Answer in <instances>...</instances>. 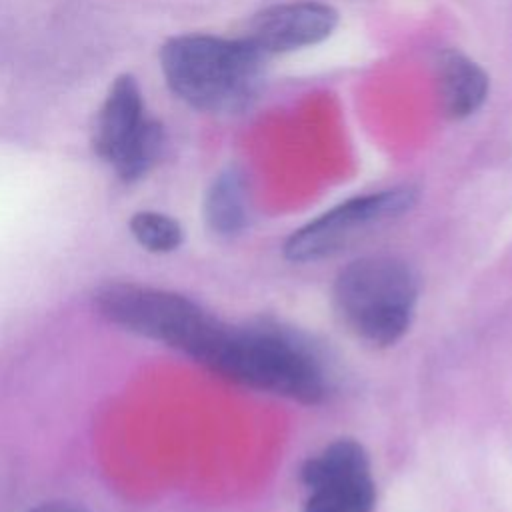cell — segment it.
I'll return each instance as SVG.
<instances>
[{"mask_svg":"<svg viewBox=\"0 0 512 512\" xmlns=\"http://www.w3.org/2000/svg\"><path fill=\"white\" fill-rule=\"evenodd\" d=\"M416 200L418 192L412 186L350 198L298 228L286 240L284 254L292 262L330 258L368 234V230L410 212Z\"/></svg>","mask_w":512,"mask_h":512,"instance_id":"6","label":"cell"},{"mask_svg":"<svg viewBox=\"0 0 512 512\" xmlns=\"http://www.w3.org/2000/svg\"><path fill=\"white\" fill-rule=\"evenodd\" d=\"M92 302L110 324L166 344L202 366L226 326L184 294L136 282H106L94 290Z\"/></svg>","mask_w":512,"mask_h":512,"instance_id":"3","label":"cell"},{"mask_svg":"<svg viewBox=\"0 0 512 512\" xmlns=\"http://www.w3.org/2000/svg\"><path fill=\"white\" fill-rule=\"evenodd\" d=\"M266 56L246 38L180 34L160 48V70L170 92L210 114H236L256 98Z\"/></svg>","mask_w":512,"mask_h":512,"instance_id":"1","label":"cell"},{"mask_svg":"<svg viewBox=\"0 0 512 512\" xmlns=\"http://www.w3.org/2000/svg\"><path fill=\"white\" fill-rule=\"evenodd\" d=\"M436 74L442 108L450 118H468L484 104L490 90L488 74L466 54L444 50L438 56Z\"/></svg>","mask_w":512,"mask_h":512,"instance_id":"9","label":"cell"},{"mask_svg":"<svg viewBox=\"0 0 512 512\" xmlns=\"http://www.w3.org/2000/svg\"><path fill=\"white\" fill-rule=\"evenodd\" d=\"M164 128L146 114L142 90L132 74H120L108 88L92 128L94 154L122 182L144 178L164 150Z\"/></svg>","mask_w":512,"mask_h":512,"instance_id":"5","label":"cell"},{"mask_svg":"<svg viewBox=\"0 0 512 512\" xmlns=\"http://www.w3.org/2000/svg\"><path fill=\"white\" fill-rule=\"evenodd\" d=\"M28 512H90L78 504H72V502H62V500H56V502H42L34 508H30Z\"/></svg>","mask_w":512,"mask_h":512,"instance_id":"12","label":"cell"},{"mask_svg":"<svg viewBox=\"0 0 512 512\" xmlns=\"http://www.w3.org/2000/svg\"><path fill=\"white\" fill-rule=\"evenodd\" d=\"M248 188L238 168L222 170L204 198V218L218 236H236L248 224Z\"/></svg>","mask_w":512,"mask_h":512,"instance_id":"10","label":"cell"},{"mask_svg":"<svg viewBox=\"0 0 512 512\" xmlns=\"http://www.w3.org/2000/svg\"><path fill=\"white\" fill-rule=\"evenodd\" d=\"M338 24V12L322 2L274 4L258 12L244 36L264 56L292 52L326 40Z\"/></svg>","mask_w":512,"mask_h":512,"instance_id":"8","label":"cell"},{"mask_svg":"<svg viewBox=\"0 0 512 512\" xmlns=\"http://www.w3.org/2000/svg\"><path fill=\"white\" fill-rule=\"evenodd\" d=\"M204 366L236 384L302 404H316L326 396L318 358L296 338L272 328L226 324Z\"/></svg>","mask_w":512,"mask_h":512,"instance_id":"2","label":"cell"},{"mask_svg":"<svg viewBox=\"0 0 512 512\" xmlns=\"http://www.w3.org/2000/svg\"><path fill=\"white\" fill-rule=\"evenodd\" d=\"M300 480L308 492L304 512H372L376 484L364 446L340 438L310 456Z\"/></svg>","mask_w":512,"mask_h":512,"instance_id":"7","label":"cell"},{"mask_svg":"<svg viewBox=\"0 0 512 512\" xmlns=\"http://www.w3.org/2000/svg\"><path fill=\"white\" fill-rule=\"evenodd\" d=\"M134 240L148 252L168 254L180 248L184 240V230L178 220L156 210L134 212L128 222Z\"/></svg>","mask_w":512,"mask_h":512,"instance_id":"11","label":"cell"},{"mask_svg":"<svg viewBox=\"0 0 512 512\" xmlns=\"http://www.w3.org/2000/svg\"><path fill=\"white\" fill-rule=\"evenodd\" d=\"M418 302L412 266L390 254L360 256L334 282V306L344 326L362 342L384 348L410 328Z\"/></svg>","mask_w":512,"mask_h":512,"instance_id":"4","label":"cell"}]
</instances>
